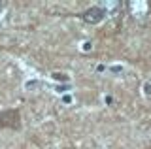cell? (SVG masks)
<instances>
[{
    "label": "cell",
    "mask_w": 151,
    "mask_h": 149,
    "mask_svg": "<svg viewBox=\"0 0 151 149\" xmlns=\"http://www.w3.org/2000/svg\"><path fill=\"white\" fill-rule=\"evenodd\" d=\"M81 19L85 23H100L104 19V10L102 8H91V10H87L85 13H81Z\"/></svg>",
    "instance_id": "obj_2"
},
{
    "label": "cell",
    "mask_w": 151,
    "mask_h": 149,
    "mask_svg": "<svg viewBox=\"0 0 151 149\" xmlns=\"http://www.w3.org/2000/svg\"><path fill=\"white\" fill-rule=\"evenodd\" d=\"M21 111L17 108H9L0 111V128L4 130H21Z\"/></svg>",
    "instance_id": "obj_1"
}]
</instances>
